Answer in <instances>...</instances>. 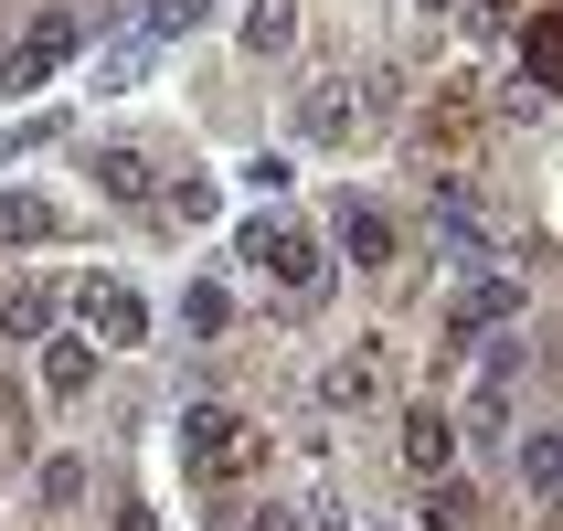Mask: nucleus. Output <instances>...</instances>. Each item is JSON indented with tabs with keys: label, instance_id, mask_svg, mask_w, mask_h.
<instances>
[{
	"label": "nucleus",
	"instance_id": "f03ea898",
	"mask_svg": "<svg viewBox=\"0 0 563 531\" xmlns=\"http://www.w3.org/2000/svg\"><path fill=\"white\" fill-rule=\"evenodd\" d=\"M234 255H245L255 277H277L287 298H319V287H330V255H319L309 234H298V223H266V213H255V223H245V245H234Z\"/></svg>",
	"mask_w": 563,
	"mask_h": 531
},
{
	"label": "nucleus",
	"instance_id": "f3484780",
	"mask_svg": "<svg viewBox=\"0 0 563 531\" xmlns=\"http://www.w3.org/2000/svg\"><path fill=\"white\" fill-rule=\"evenodd\" d=\"M43 383H54V394H86V383H96V351L86 341H54V351H43Z\"/></svg>",
	"mask_w": 563,
	"mask_h": 531
},
{
	"label": "nucleus",
	"instance_id": "4be33fe9",
	"mask_svg": "<svg viewBox=\"0 0 563 531\" xmlns=\"http://www.w3.org/2000/svg\"><path fill=\"white\" fill-rule=\"evenodd\" d=\"M43 139H64V118H32V128H11V139H0V170H11L22 150H43Z\"/></svg>",
	"mask_w": 563,
	"mask_h": 531
},
{
	"label": "nucleus",
	"instance_id": "ddd939ff",
	"mask_svg": "<svg viewBox=\"0 0 563 531\" xmlns=\"http://www.w3.org/2000/svg\"><path fill=\"white\" fill-rule=\"evenodd\" d=\"M521 489H532V500H553V489H563V436H553V425L521 436Z\"/></svg>",
	"mask_w": 563,
	"mask_h": 531
},
{
	"label": "nucleus",
	"instance_id": "0eeeda50",
	"mask_svg": "<svg viewBox=\"0 0 563 531\" xmlns=\"http://www.w3.org/2000/svg\"><path fill=\"white\" fill-rule=\"evenodd\" d=\"M341 255L351 266H394L405 255V223L383 213V202H341Z\"/></svg>",
	"mask_w": 563,
	"mask_h": 531
},
{
	"label": "nucleus",
	"instance_id": "5701e85b",
	"mask_svg": "<svg viewBox=\"0 0 563 531\" xmlns=\"http://www.w3.org/2000/svg\"><path fill=\"white\" fill-rule=\"evenodd\" d=\"M43 500H54V510L86 500V468H75V457H54V468H43Z\"/></svg>",
	"mask_w": 563,
	"mask_h": 531
},
{
	"label": "nucleus",
	"instance_id": "6e6552de",
	"mask_svg": "<svg viewBox=\"0 0 563 531\" xmlns=\"http://www.w3.org/2000/svg\"><path fill=\"white\" fill-rule=\"evenodd\" d=\"M405 468L415 478H446V468H457V414H446V405H415L405 414Z\"/></svg>",
	"mask_w": 563,
	"mask_h": 531
},
{
	"label": "nucleus",
	"instance_id": "412c9836",
	"mask_svg": "<svg viewBox=\"0 0 563 531\" xmlns=\"http://www.w3.org/2000/svg\"><path fill=\"white\" fill-rule=\"evenodd\" d=\"M159 213H170V223H213V181H181V191H159Z\"/></svg>",
	"mask_w": 563,
	"mask_h": 531
},
{
	"label": "nucleus",
	"instance_id": "9b49d317",
	"mask_svg": "<svg viewBox=\"0 0 563 531\" xmlns=\"http://www.w3.org/2000/svg\"><path fill=\"white\" fill-rule=\"evenodd\" d=\"M96 191H107V202H159V170L139 150H96Z\"/></svg>",
	"mask_w": 563,
	"mask_h": 531
},
{
	"label": "nucleus",
	"instance_id": "dca6fc26",
	"mask_svg": "<svg viewBox=\"0 0 563 531\" xmlns=\"http://www.w3.org/2000/svg\"><path fill=\"white\" fill-rule=\"evenodd\" d=\"M553 43H563V22L532 11V22H521V86H553Z\"/></svg>",
	"mask_w": 563,
	"mask_h": 531
},
{
	"label": "nucleus",
	"instance_id": "20e7f679",
	"mask_svg": "<svg viewBox=\"0 0 563 531\" xmlns=\"http://www.w3.org/2000/svg\"><path fill=\"white\" fill-rule=\"evenodd\" d=\"M75 319L96 330V351L150 341V298H139V287H118V277H86V287H75Z\"/></svg>",
	"mask_w": 563,
	"mask_h": 531
},
{
	"label": "nucleus",
	"instance_id": "a211bd4d",
	"mask_svg": "<svg viewBox=\"0 0 563 531\" xmlns=\"http://www.w3.org/2000/svg\"><path fill=\"white\" fill-rule=\"evenodd\" d=\"M150 32H128V43H107V64H96V86H139V75H150Z\"/></svg>",
	"mask_w": 563,
	"mask_h": 531
},
{
	"label": "nucleus",
	"instance_id": "1a4fd4ad",
	"mask_svg": "<svg viewBox=\"0 0 563 531\" xmlns=\"http://www.w3.org/2000/svg\"><path fill=\"white\" fill-rule=\"evenodd\" d=\"M298 128H309V139H351V128H362V96H351V75H319V86L298 96Z\"/></svg>",
	"mask_w": 563,
	"mask_h": 531
},
{
	"label": "nucleus",
	"instance_id": "aec40b11",
	"mask_svg": "<svg viewBox=\"0 0 563 531\" xmlns=\"http://www.w3.org/2000/svg\"><path fill=\"white\" fill-rule=\"evenodd\" d=\"M426 521H437V531H468V521H478V489H457V478H437V500H426Z\"/></svg>",
	"mask_w": 563,
	"mask_h": 531
},
{
	"label": "nucleus",
	"instance_id": "4468645a",
	"mask_svg": "<svg viewBox=\"0 0 563 531\" xmlns=\"http://www.w3.org/2000/svg\"><path fill=\"white\" fill-rule=\"evenodd\" d=\"M298 43V0H255L245 11V54H287Z\"/></svg>",
	"mask_w": 563,
	"mask_h": 531
},
{
	"label": "nucleus",
	"instance_id": "b1692460",
	"mask_svg": "<svg viewBox=\"0 0 563 531\" xmlns=\"http://www.w3.org/2000/svg\"><path fill=\"white\" fill-rule=\"evenodd\" d=\"M478 22H489V32H510V22H521V0H478Z\"/></svg>",
	"mask_w": 563,
	"mask_h": 531
},
{
	"label": "nucleus",
	"instance_id": "39448f33",
	"mask_svg": "<svg viewBox=\"0 0 563 531\" xmlns=\"http://www.w3.org/2000/svg\"><path fill=\"white\" fill-rule=\"evenodd\" d=\"M510 319H521V277H468L457 309H446V341L437 351H468L478 330H510Z\"/></svg>",
	"mask_w": 563,
	"mask_h": 531
},
{
	"label": "nucleus",
	"instance_id": "9d476101",
	"mask_svg": "<svg viewBox=\"0 0 563 531\" xmlns=\"http://www.w3.org/2000/svg\"><path fill=\"white\" fill-rule=\"evenodd\" d=\"M64 213L43 202V191H0V245H54Z\"/></svg>",
	"mask_w": 563,
	"mask_h": 531
},
{
	"label": "nucleus",
	"instance_id": "a878e982",
	"mask_svg": "<svg viewBox=\"0 0 563 531\" xmlns=\"http://www.w3.org/2000/svg\"><path fill=\"white\" fill-rule=\"evenodd\" d=\"M415 11H457V0H415Z\"/></svg>",
	"mask_w": 563,
	"mask_h": 531
},
{
	"label": "nucleus",
	"instance_id": "f257e3e1",
	"mask_svg": "<svg viewBox=\"0 0 563 531\" xmlns=\"http://www.w3.org/2000/svg\"><path fill=\"white\" fill-rule=\"evenodd\" d=\"M266 468V425L234 405H191L181 414V478H202V489H234V478Z\"/></svg>",
	"mask_w": 563,
	"mask_h": 531
},
{
	"label": "nucleus",
	"instance_id": "423d86ee",
	"mask_svg": "<svg viewBox=\"0 0 563 531\" xmlns=\"http://www.w3.org/2000/svg\"><path fill=\"white\" fill-rule=\"evenodd\" d=\"M383 383H394V351H383V341H351L341 362L319 373V394H330V405H383Z\"/></svg>",
	"mask_w": 563,
	"mask_h": 531
},
{
	"label": "nucleus",
	"instance_id": "393cba45",
	"mask_svg": "<svg viewBox=\"0 0 563 531\" xmlns=\"http://www.w3.org/2000/svg\"><path fill=\"white\" fill-rule=\"evenodd\" d=\"M118 531H159V510H139V500H128V510H118Z\"/></svg>",
	"mask_w": 563,
	"mask_h": 531
},
{
	"label": "nucleus",
	"instance_id": "7ed1b4c3",
	"mask_svg": "<svg viewBox=\"0 0 563 531\" xmlns=\"http://www.w3.org/2000/svg\"><path fill=\"white\" fill-rule=\"evenodd\" d=\"M75 43H86V22H75V11H43V22H32L22 43H11V54H0V86H11V96L54 86L64 64H75Z\"/></svg>",
	"mask_w": 563,
	"mask_h": 531
},
{
	"label": "nucleus",
	"instance_id": "2eb2a0df",
	"mask_svg": "<svg viewBox=\"0 0 563 531\" xmlns=\"http://www.w3.org/2000/svg\"><path fill=\"white\" fill-rule=\"evenodd\" d=\"M181 330H202V341H213V330H234V298H223L213 277H191V287H181Z\"/></svg>",
	"mask_w": 563,
	"mask_h": 531
},
{
	"label": "nucleus",
	"instance_id": "6ab92c4d",
	"mask_svg": "<svg viewBox=\"0 0 563 531\" xmlns=\"http://www.w3.org/2000/svg\"><path fill=\"white\" fill-rule=\"evenodd\" d=\"M202 11H213V0H150V11H139V32H150V43H170V32H202Z\"/></svg>",
	"mask_w": 563,
	"mask_h": 531
},
{
	"label": "nucleus",
	"instance_id": "f8f14e48",
	"mask_svg": "<svg viewBox=\"0 0 563 531\" xmlns=\"http://www.w3.org/2000/svg\"><path fill=\"white\" fill-rule=\"evenodd\" d=\"M0 330H11V341H43V330H54V287H43V277H22L11 298H0Z\"/></svg>",
	"mask_w": 563,
	"mask_h": 531
}]
</instances>
